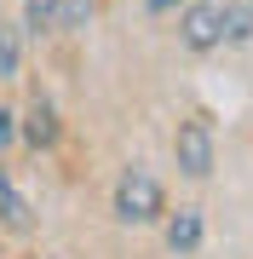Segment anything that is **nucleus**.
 <instances>
[{
  "label": "nucleus",
  "mask_w": 253,
  "mask_h": 259,
  "mask_svg": "<svg viewBox=\"0 0 253 259\" xmlns=\"http://www.w3.org/2000/svg\"><path fill=\"white\" fill-rule=\"evenodd\" d=\"M115 213H121L127 225H150L161 213V185L144 173V167H127L121 173V185H115Z\"/></svg>",
  "instance_id": "nucleus-1"
},
{
  "label": "nucleus",
  "mask_w": 253,
  "mask_h": 259,
  "mask_svg": "<svg viewBox=\"0 0 253 259\" xmlns=\"http://www.w3.org/2000/svg\"><path fill=\"white\" fill-rule=\"evenodd\" d=\"M178 167H184L190 179L213 173V127H207V121H184V127H178Z\"/></svg>",
  "instance_id": "nucleus-2"
},
{
  "label": "nucleus",
  "mask_w": 253,
  "mask_h": 259,
  "mask_svg": "<svg viewBox=\"0 0 253 259\" xmlns=\"http://www.w3.org/2000/svg\"><path fill=\"white\" fill-rule=\"evenodd\" d=\"M219 40H225V6H213V0H196V6L184 12V47L207 52V47H219Z\"/></svg>",
  "instance_id": "nucleus-3"
},
{
  "label": "nucleus",
  "mask_w": 253,
  "mask_h": 259,
  "mask_svg": "<svg viewBox=\"0 0 253 259\" xmlns=\"http://www.w3.org/2000/svg\"><path fill=\"white\" fill-rule=\"evenodd\" d=\"M196 242H201V213L196 207H178L173 225H167V248L173 253H196Z\"/></svg>",
  "instance_id": "nucleus-4"
},
{
  "label": "nucleus",
  "mask_w": 253,
  "mask_h": 259,
  "mask_svg": "<svg viewBox=\"0 0 253 259\" xmlns=\"http://www.w3.org/2000/svg\"><path fill=\"white\" fill-rule=\"evenodd\" d=\"M58 18H64V6H58V0H23V29H29V35L58 29Z\"/></svg>",
  "instance_id": "nucleus-5"
},
{
  "label": "nucleus",
  "mask_w": 253,
  "mask_h": 259,
  "mask_svg": "<svg viewBox=\"0 0 253 259\" xmlns=\"http://www.w3.org/2000/svg\"><path fill=\"white\" fill-rule=\"evenodd\" d=\"M0 219H6L12 231H29V202L18 196V185H12L6 173H0Z\"/></svg>",
  "instance_id": "nucleus-6"
},
{
  "label": "nucleus",
  "mask_w": 253,
  "mask_h": 259,
  "mask_svg": "<svg viewBox=\"0 0 253 259\" xmlns=\"http://www.w3.org/2000/svg\"><path fill=\"white\" fill-rule=\"evenodd\" d=\"M23 133H29V144H52V139H58V121H52V104H46V98H35Z\"/></svg>",
  "instance_id": "nucleus-7"
},
{
  "label": "nucleus",
  "mask_w": 253,
  "mask_h": 259,
  "mask_svg": "<svg viewBox=\"0 0 253 259\" xmlns=\"http://www.w3.org/2000/svg\"><path fill=\"white\" fill-rule=\"evenodd\" d=\"M12 75H18V35L0 29V81H12Z\"/></svg>",
  "instance_id": "nucleus-8"
},
{
  "label": "nucleus",
  "mask_w": 253,
  "mask_h": 259,
  "mask_svg": "<svg viewBox=\"0 0 253 259\" xmlns=\"http://www.w3.org/2000/svg\"><path fill=\"white\" fill-rule=\"evenodd\" d=\"M0 144H12V110H0Z\"/></svg>",
  "instance_id": "nucleus-9"
},
{
  "label": "nucleus",
  "mask_w": 253,
  "mask_h": 259,
  "mask_svg": "<svg viewBox=\"0 0 253 259\" xmlns=\"http://www.w3.org/2000/svg\"><path fill=\"white\" fill-rule=\"evenodd\" d=\"M167 6H173V0H150V12H167Z\"/></svg>",
  "instance_id": "nucleus-10"
},
{
  "label": "nucleus",
  "mask_w": 253,
  "mask_h": 259,
  "mask_svg": "<svg viewBox=\"0 0 253 259\" xmlns=\"http://www.w3.org/2000/svg\"><path fill=\"white\" fill-rule=\"evenodd\" d=\"M247 6H253V0H247Z\"/></svg>",
  "instance_id": "nucleus-11"
}]
</instances>
